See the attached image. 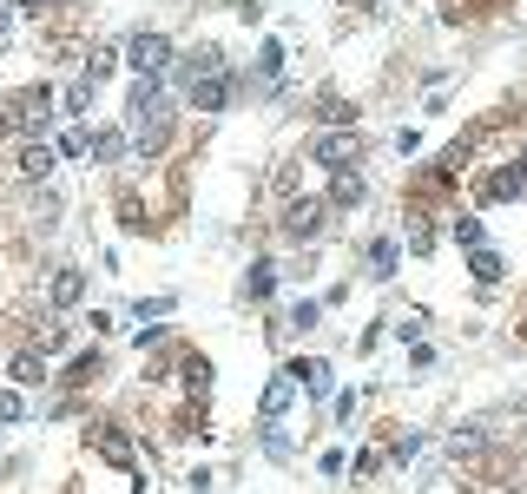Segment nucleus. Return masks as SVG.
Instances as JSON below:
<instances>
[{
    "label": "nucleus",
    "instance_id": "nucleus-15",
    "mask_svg": "<svg viewBox=\"0 0 527 494\" xmlns=\"http://www.w3.org/2000/svg\"><path fill=\"white\" fill-rule=\"evenodd\" d=\"M238 297L244 303H271L277 297V264H271V257H257L251 271H244V290H238Z\"/></svg>",
    "mask_w": 527,
    "mask_h": 494
},
{
    "label": "nucleus",
    "instance_id": "nucleus-4",
    "mask_svg": "<svg viewBox=\"0 0 527 494\" xmlns=\"http://www.w3.org/2000/svg\"><path fill=\"white\" fill-rule=\"evenodd\" d=\"M363 152H369V139L356 126H317V132H310V165L330 172V178L363 172Z\"/></svg>",
    "mask_w": 527,
    "mask_h": 494
},
{
    "label": "nucleus",
    "instance_id": "nucleus-5",
    "mask_svg": "<svg viewBox=\"0 0 527 494\" xmlns=\"http://www.w3.org/2000/svg\"><path fill=\"white\" fill-rule=\"evenodd\" d=\"M330 218H336V211H330L323 192H297V198H284V218H277V224H284L290 244H317L323 231H330Z\"/></svg>",
    "mask_w": 527,
    "mask_h": 494
},
{
    "label": "nucleus",
    "instance_id": "nucleus-2",
    "mask_svg": "<svg viewBox=\"0 0 527 494\" xmlns=\"http://www.w3.org/2000/svg\"><path fill=\"white\" fill-rule=\"evenodd\" d=\"M172 93L185 99L192 112H224L231 93H238V86H231V60H224L218 47H192L185 60L172 66Z\"/></svg>",
    "mask_w": 527,
    "mask_h": 494
},
{
    "label": "nucleus",
    "instance_id": "nucleus-7",
    "mask_svg": "<svg viewBox=\"0 0 527 494\" xmlns=\"http://www.w3.org/2000/svg\"><path fill=\"white\" fill-rule=\"evenodd\" d=\"M521 192H527V159H514V165H501V172H488L475 185V211L481 205H514Z\"/></svg>",
    "mask_w": 527,
    "mask_h": 494
},
{
    "label": "nucleus",
    "instance_id": "nucleus-3",
    "mask_svg": "<svg viewBox=\"0 0 527 494\" xmlns=\"http://www.w3.org/2000/svg\"><path fill=\"white\" fill-rule=\"evenodd\" d=\"M0 132H14V139L53 132V80H33V86H20V93L0 99Z\"/></svg>",
    "mask_w": 527,
    "mask_h": 494
},
{
    "label": "nucleus",
    "instance_id": "nucleus-28",
    "mask_svg": "<svg viewBox=\"0 0 527 494\" xmlns=\"http://www.w3.org/2000/svg\"><path fill=\"white\" fill-rule=\"evenodd\" d=\"M356 396L363 389H336V422H356Z\"/></svg>",
    "mask_w": 527,
    "mask_h": 494
},
{
    "label": "nucleus",
    "instance_id": "nucleus-21",
    "mask_svg": "<svg viewBox=\"0 0 527 494\" xmlns=\"http://www.w3.org/2000/svg\"><path fill=\"white\" fill-rule=\"evenodd\" d=\"M53 145H60V159H93V126H66V132H53Z\"/></svg>",
    "mask_w": 527,
    "mask_h": 494
},
{
    "label": "nucleus",
    "instance_id": "nucleus-27",
    "mask_svg": "<svg viewBox=\"0 0 527 494\" xmlns=\"http://www.w3.org/2000/svg\"><path fill=\"white\" fill-rule=\"evenodd\" d=\"M20 415H27V396L20 389H0V422H20Z\"/></svg>",
    "mask_w": 527,
    "mask_h": 494
},
{
    "label": "nucleus",
    "instance_id": "nucleus-12",
    "mask_svg": "<svg viewBox=\"0 0 527 494\" xmlns=\"http://www.w3.org/2000/svg\"><path fill=\"white\" fill-rule=\"evenodd\" d=\"M396 264H402V244L396 238H369L363 244V271L376 277V284H389V277H396Z\"/></svg>",
    "mask_w": 527,
    "mask_h": 494
},
{
    "label": "nucleus",
    "instance_id": "nucleus-9",
    "mask_svg": "<svg viewBox=\"0 0 527 494\" xmlns=\"http://www.w3.org/2000/svg\"><path fill=\"white\" fill-rule=\"evenodd\" d=\"M86 448H93L99 462H112V468H132V442H126L119 422H93V429H86Z\"/></svg>",
    "mask_w": 527,
    "mask_h": 494
},
{
    "label": "nucleus",
    "instance_id": "nucleus-18",
    "mask_svg": "<svg viewBox=\"0 0 527 494\" xmlns=\"http://www.w3.org/2000/svg\"><path fill=\"white\" fill-rule=\"evenodd\" d=\"M126 152H132L126 126H93V159H99V165H119Z\"/></svg>",
    "mask_w": 527,
    "mask_h": 494
},
{
    "label": "nucleus",
    "instance_id": "nucleus-8",
    "mask_svg": "<svg viewBox=\"0 0 527 494\" xmlns=\"http://www.w3.org/2000/svg\"><path fill=\"white\" fill-rule=\"evenodd\" d=\"M53 159H60V145H53V139H20V145H14V172L27 178V185L53 178Z\"/></svg>",
    "mask_w": 527,
    "mask_h": 494
},
{
    "label": "nucleus",
    "instance_id": "nucleus-19",
    "mask_svg": "<svg viewBox=\"0 0 527 494\" xmlns=\"http://www.w3.org/2000/svg\"><path fill=\"white\" fill-rule=\"evenodd\" d=\"M323 198H330V211H356L369 198V185H363V172H343V178H330V192H323Z\"/></svg>",
    "mask_w": 527,
    "mask_h": 494
},
{
    "label": "nucleus",
    "instance_id": "nucleus-23",
    "mask_svg": "<svg viewBox=\"0 0 527 494\" xmlns=\"http://www.w3.org/2000/svg\"><path fill=\"white\" fill-rule=\"evenodd\" d=\"M277 73H284V40H264V47H257V80L277 86Z\"/></svg>",
    "mask_w": 527,
    "mask_h": 494
},
{
    "label": "nucleus",
    "instance_id": "nucleus-17",
    "mask_svg": "<svg viewBox=\"0 0 527 494\" xmlns=\"http://www.w3.org/2000/svg\"><path fill=\"white\" fill-rule=\"evenodd\" d=\"M119 60H126V47H112V40H99L93 53H86V73L80 80H93V86H106L112 73H119Z\"/></svg>",
    "mask_w": 527,
    "mask_h": 494
},
{
    "label": "nucleus",
    "instance_id": "nucleus-11",
    "mask_svg": "<svg viewBox=\"0 0 527 494\" xmlns=\"http://www.w3.org/2000/svg\"><path fill=\"white\" fill-rule=\"evenodd\" d=\"M93 376H106V350H80V356H73V363L60 369V376H53V383H60L66 396H73V389H86V383H93Z\"/></svg>",
    "mask_w": 527,
    "mask_h": 494
},
{
    "label": "nucleus",
    "instance_id": "nucleus-25",
    "mask_svg": "<svg viewBox=\"0 0 527 494\" xmlns=\"http://www.w3.org/2000/svg\"><path fill=\"white\" fill-rule=\"evenodd\" d=\"M317 323H323V303L317 297H304L297 310H290V330H317Z\"/></svg>",
    "mask_w": 527,
    "mask_h": 494
},
{
    "label": "nucleus",
    "instance_id": "nucleus-24",
    "mask_svg": "<svg viewBox=\"0 0 527 494\" xmlns=\"http://www.w3.org/2000/svg\"><path fill=\"white\" fill-rule=\"evenodd\" d=\"M317 126H356V106H350V99H317Z\"/></svg>",
    "mask_w": 527,
    "mask_h": 494
},
{
    "label": "nucleus",
    "instance_id": "nucleus-22",
    "mask_svg": "<svg viewBox=\"0 0 527 494\" xmlns=\"http://www.w3.org/2000/svg\"><path fill=\"white\" fill-rule=\"evenodd\" d=\"M455 244H462V251H481V244H488V224H481V211H462V218H455Z\"/></svg>",
    "mask_w": 527,
    "mask_h": 494
},
{
    "label": "nucleus",
    "instance_id": "nucleus-13",
    "mask_svg": "<svg viewBox=\"0 0 527 494\" xmlns=\"http://www.w3.org/2000/svg\"><path fill=\"white\" fill-rule=\"evenodd\" d=\"M80 297H86V277L73 271V264H60L53 284H47V303H53V310H80Z\"/></svg>",
    "mask_w": 527,
    "mask_h": 494
},
{
    "label": "nucleus",
    "instance_id": "nucleus-6",
    "mask_svg": "<svg viewBox=\"0 0 527 494\" xmlns=\"http://www.w3.org/2000/svg\"><path fill=\"white\" fill-rule=\"evenodd\" d=\"M126 60H132V73H139V80H172V66H178V47L172 40H165V33H132L126 40Z\"/></svg>",
    "mask_w": 527,
    "mask_h": 494
},
{
    "label": "nucleus",
    "instance_id": "nucleus-20",
    "mask_svg": "<svg viewBox=\"0 0 527 494\" xmlns=\"http://www.w3.org/2000/svg\"><path fill=\"white\" fill-rule=\"evenodd\" d=\"M284 369L297 376V389H310V396L330 389V363H323V356H297V363H284Z\"/></svg>",
    "mask_w": 527,
    "mask_h": 494
},
{
    "label": "nucleus",
    "instance_id": "nucleus-1",
    "mask_svg": "<svg viewBox=\"0 0 527 494\" xmlns=\"http://www.w3.org/2000/svg\"><path fill=\"white\" fill-rule=\"evenodd\" d=\"M178 106L185 99L172 93V80H132V99H126V139L139 159H159L178 132Z\"/></svg>",
    "mask_w": 527,
    "mask_h": 494
},
{
    "label": "nucleus",
    "instance_id": "nucleus-10",
    "mask_svg": "<svg viewBox=\"0 0 527 494\" xmlns=\"http://www.w3.org/2000/svg\"><path fill=\"white\" fill-rule=\"evenodd\" d=\"M290 402H297V376H290V369H277L271 389H264V429H284Z\"/></svg>",
    "mask_w": 527,
    "mask_h": 494
},
{
    "label": "nucleus",
    "instance_id": "nucleus-14",
    "mask_svg": "<svg viewBox=\"0 0 527 494\" xmlns=\"http://www.w3.org/2000/svg\"><path fill=\"white\" fill-rule=\"evenodd\" d=\"M468 277H475L481 290H495L501 277H508V257H501L495 244H481V251H468Z\"/></svg>",
    "mask_w": 527,
    "mask_h": 494
},
{
    "label": "nucleus",
    "instance_id": "nucleus-16",
    "mask_svg": "<svg viewBox=\"0 0 527 494\" xmlns=\"http://www.w3.org/2000/svg\"><path fill=\"white\" fill-rule=\"evenodd\" d=\"M7 369H14V383H47V376H53V356L47 350H33V343H27V350H14V363H7Z\"/></svg>",
    "mask_w": 527,
    "mask_h": 494
},
{
    "label": "nucleus",
    "instance_id": "nucleus-26",
    "mask_svg": "<svg viewBox=\"0 0 527 494\" xmlns=\"http://www.w3.org/2000/svg\"><path fill=\"white\" fill-rule=\"evenodd\" d=\"M93 93H99L93 80H73V86H66L60 99H66V112H86V106H93Z\"/></svg>",
    "mask_w": 527,
    "mask_h": 494
}]
</instances>
